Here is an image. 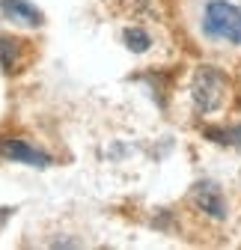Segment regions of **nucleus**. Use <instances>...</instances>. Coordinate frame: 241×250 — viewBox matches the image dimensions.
<instances>
[{"mask_svg": "<svg viewBox=\"0 0 241 250\" xmlns=\"http://www.w3.org/2000/svg\"><path fill=\"white\" fill-rule=\"evenodd\" d=\"M122 39H125V48L134 51V54H146L149 48H152V36H149L143 27H125Z\"/></svg>", "mask_w": 241, "mask_h": 250, "instance_id": "obj_7", "label": "nucleus"}, {"mask_svg": "<svg viewBox=\"0 0 241 250\" xmlns=\"http://www.w3.org/2000/svg\"><path fill=\"white\" fill-rule=\"evenodd\" d=\"M191 200L200 211H205L208 217H215V221H223L226 217V200L221 194V188L212 185V182H197L194 191H191Z\"/></svg>", "mask_w": 241, "mask_h": 250, "instance_id": "obj_4", "label": "nucleus"}, {"mask_svg": "<svg viewBox=\"0 0 241 250\" xmlns=\"http://www.w3.org/2000/svg\"><path fill=\"white\" fill-rule=\"evenodd\" d=\"M0 158L12 161V164H27V167H36V170H48L54 164V158L48 152L30 146L21 137H0Z\"/></svg>", "mask_w": 241, "mask_h": 250, "instance_id": "obj_3", "label": "nucleus"}, {"mask_svg": "<svg viewBox=\"0 0 241 250\" xmlns=\"http://www.w3.org/2000/svg\"><path fill=\"white\" fill-rule=\"evenodd\" d=\"M226 92H229V81L221 69L215 66H200L194 72V81H191V99H194V107L197 113H215L223 107L226 102Z\"/></svg>", "mask_w": 241, "mask_h": 250, "instance_id": "obj_2", "label": "nucleus"}, {"mask_svg": "<svg viewBox=\"0 0 241 250\" xmlns=\"http://www.w3.org/2000/svg\"><path fill=\"white\" fill-rule=\"evenodd\" d=\"M30 62V48L27 42L9 36V33H0V69H3L6 75H15L21 72L24 66Z\"/></svg>", "mask_w": 241, "mask_h": 250, "instance_id": "obj_5", "label": "nucleus"}, {"mask_svg": "<svg viewBox=\"0 0 241 250\" xmlns=\"http://www.w3.org/2000/svg\"><path fill=\"white\" fill-rule=\"evenodd\" d=\"M0 9H3V15L12 24H21V27H39L42 24V12L30 0H0Z\"/></svg>", "mask_w": 241, "mask_h": 250, "instance_id": "obj_6", "label": "nucleus"}, {"mask_svg": "<svg viewBox=\"0 0 241 250\" xmlns=\"http://www.w3.org/2000/svg\"><path fill=\"white\" fill-rule=\"evenodd\" d=\"M202 134L221 146H241V125H235V128H205Z\"/></svg>", "mask_w": 241, "mask_h": 250, "instance_id": "obj_8", "label": "nucleus"}, {"mask_svg": "<svg viewBox=\"0 0 241 250\" xmlns=\"http://www.w3.org/2000/svg\"><path fill=\"white\" fill-rule=\"evenodd\" d=\"M6 217H9V208H0V229H3V224H6Z\"/></svg>", "mask_w": 241, "mask_h": 250, "instance_id": "obj_9", "label": "nucleus"}, {"mask_svg": "<svg viewBox=\"0 0 241 250\" xmlns=\"http://www.w3.org/2000/svg\"><path fill=\"white\" fill-rule=\"evenodd\" d=\"M200 27L208 39L241 45V9L229 0H205Z\"/></svg>", "mask_w": 241, "mask_h": 250, "instance_id": "obj_1", "label": "nucleus"}]
</instances>
